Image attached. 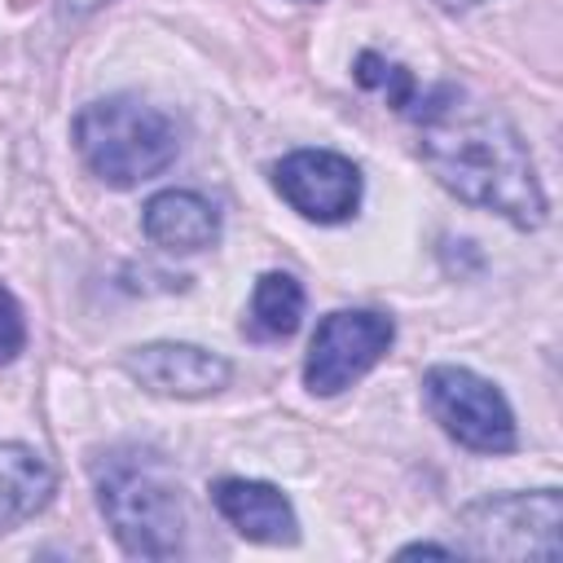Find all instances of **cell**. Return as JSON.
I'll return each mask as SVG.
<instances>
[{
	"mask_svg": "<svg viewBox=\"0 0 563 563\" xmlns=\"http://www.w3.org/2000/svg\"><path fill=\"white\" fill-rule=\"evenodd\" d=\"M409 114L418 123V154L449 194L510 220L515 229L545 224L537 163L506 114L471 101L453 84L413 97Z\"/></svg>",
	"mask_w": 563,
	"mask_h": 563,
	"instance_id": "cell-1",
	"label": "cell"
},
{
	"mask_svg": "<svg viewBox=\"0 0 563 563\" xmlns=\"http://www.w3.org/2000/svg\"><path fill=\"white\" fill-rule=\"evenodd\" d=\"M97 506L132 559H176L185 550V497L172 466L150 449H114L92 466Z\"/></svg>",
	"mask_w": 563,
	"mask_h": 563,
	"instance_id": "cell-2",
	"label": "cell"
},
{
	"mask_svg": "<svg viewBox=\"0 0 563 563\" xmlns=\"http://www.w3.org/2000/svg\"><path fill=\"white\" fill-rule=\"evenodd\" d=\"M75 150L97 180L132 189L176 163L180 132L158 106L136 97H101L75 114Z\"/></svg>",
	"mask_w": 563,
	"mask_h": 563,
	"instance_id": "cell-3",
	"label": "cell"
},
{
	"mask_svg": "<svg viewBox=\"0 0 563 563\" xmlns=\"http://www.w3.org/2000/svg\"><path fill=\"white\" fill-rule=\"evenodd\" d=\"M563 497L559 488L532 493H488L457 510V554L471 559H545L554 563L563 541Z\"/></svg>",
	"mask_w": 563,
	"mask_h": 563,
	"instance_id": "cell-4",
	"label": "cell"
},
{
	"mask_svg": "<svg viewBox=\"0 0 563 563\" xmlns=\"http://www.w3.org/2000/svg\"><path fill=\"white\" fill-rule=\"evenodd\" d=\"M422 396L431 418L440 422V431L449 440H457L471 453H510L519 431H515V413L501 396L497 383H488L484 374L466 369V365H431L422 374Z\"/></svg>",
	"mask_w": 563,
	"mask_h": 563,
	"instance_id": "cell-5",
	"label": "cell"
},
{
	"mask_svg": "<svg viewBox=\"0 0 563 563\" xmlns=\"http://www.w3.org/2000/svg\"><path fill=\"white\" fill-rule=\"evenodd\" d=\"M396 343V321L374 308H339L317 321L303 356V387L312 396H339L361 383Z\"/></svg>",
	"mask_w": 563,
	"mask_h": 563,
	"instance_id": "cell-6",
	"label": "cell"
},
{
	"mask_svg": "<svg viewBox=\"0 0 563 563\" xmlns=\"http://www.w3.org/2000/svg\"><path fill=\"white\" fill-rule=\"evenodd\" d=\"M273 185L290 211L312 224H343L361 207V167L334 150H290L273 167Z\"/></svg>",
	"mask_w": 563,
	"mask_h": 563,
	"instance_id": "cell-7",
	"label": "cell"
},
{
	"mask_svg": "<svg viewBox=\"0 0 563 563\" xmlns=\"http://www.w3.org/2000/svg\"><path fill=\"white\" fill-rule=\"evenodd\" d=\"M123 374L154 396L202 400V396H216L220 387H229L233 365L211 347L158 339V343H141V347L123 352Z\"/></svg>",
	"mask_w": 563,
	"mask_h": 563,
	"instance_id": "cell-8",
	"label": "cell"
},
{
	"mask_svg": "<svg viewBox=\"0 0 563 563\" xmlns=\"http://www.w3.org/2000/svg\"><path fill=\"white\" fill-rule=\"evenodd\" d=\"M211 506L246 541H260V545H295L299 541V515H295L290 497L268 479L224 475L211 484Z\"/></svg>",
	"mask_w": 563,
	"mask_h": 563,
	"instance_id": "cell-9",
	"label": "cell"
},
{
	"mask_svg": "<svg viewBox=\"0 0 563 563\" xmlns=\"http://www.w3.org/2000/svg\"><path fill=\"white\" fill-rule=\"evenodd\" d=\"M141 233L158 251L194 255L220 242V211L194 189H163L141 207Z\"/></svg>",
	"mask_w": 563,
	"mask_h": 563,
	"instance_id": "cell-10",
	"label": "cell"
},
{
	"mask_svg": "<svg viewBox=\"0 0 563 563\" xmlns=\"http://www.w3.org/2000/svg\"><path fill=\"white\" fill-rule=\"evenodd\" d=\"M53 493H57L53 466L31 444L4 440L0 444V532L40 515L53 501Z\"/></svg>",
	"mask_w": 563,
	"mask_h": 563,
	"instance_id": "cell-11",
	"label": "cell"
},
{
	"mask_svg": "<svg viewBox=\"0 0 563 563\" xmlns=\"http://www.w3.org/2000/svg\"><path fill=\"white\" fill-rule=\"evenodd\" d=\"M303 321V286L290 273H260L242 330L251 339H290Z\"/></svg>",
	"mask_w": 563,
	"mask_h": 563,
	"instance_id": "cell-12",
	"label": "cell"
},
{
	"mask_svg": "<svg viewBox=\"0 0 563 563\" xmlns=\"http://www.w3.org/2000/svg\"><path fill=\"white\" fill-rule=\"evenodd\" d=\"M352 75H356V84H361V88L383 92V97H387V106H396V110H409V106H413V97H418L413 75H409L405 66H396V62L378 57V53H361V57H356V66H352Z\"/></svg>",
	"mask_w": 563,
	"mask_h": 563,
	"instance_id": "cell-13",
	"label": "cell"
},
{
	"mask_svg": "<svg viewBox=\"0 0 563 563\" xmlns=\"http://www.w3.org/2000/svg\"><path fill=\"white\" fill-rule=\"evenodd\" d=\"M22 347H26V317H22L18 295L0 282V365L18 361Z\"/></svg>",
	"mask_w": 563,
	"mask_h": 563,
	"instance_id": "cell-14",
	"label": "cell"
},
{
	"mask_svg": "<svg viewBox=\"0 0 563 563\" xmlns=\"http://www.w3.org/2000/svg\"><path fill=\"white\" fill-rule=\"evenodd\" d=\"M400 554H440V559H449V554H457L453 545H431V541H413V545H405Z\"/></svg>",
	"mask_w": 563,
	"mask_h": 563,
	"instance_id": "cell-15",
	"label": "cell"
},
{
	"mask_svg": "<svg viewBox=\"0 0 563 563\" xmlns=\"http://www.w3.org/2000/svg\"><path fill=\"white\" fill-rule=\"evenodd\" d=\"M62 4V13H75V18H84V13H92V9H101L106 0H57Z\"/></svg>",
	"mask_w": 563,
	"mask_h": 563,
	"instance_id": "cell-16",
	"label": "cell"
},
{
	"mask_svg": "<svg viewBox=\"0 0 563 563\" xmlns=\"http://www.w3.org/2000/svg\"><path fill=\"white\" fill-rule=\"evenodd\" d=\"M440 9H449V13H462V9H475V4H484V0H435Z\"/></svg>",
	"mask_w": 563,
	"mask_h": 563,
	"instance_id": "cell-17",
	"label": "cell"
},
{
	"mask_svg": "<svg viewBox=\"0 0 563 563\" xmlns=\"http://www.w3.org/2000/svg\"><path fill=\"white\" fill-rule=\"evenodd\" d=\"M303 4H308V0H303Z\"/></svg>",
	"mask_w": 563,
	"mask_h": 563,
	"instance_id": "cell-18",
	"label": "cell"
}]
</instances>
